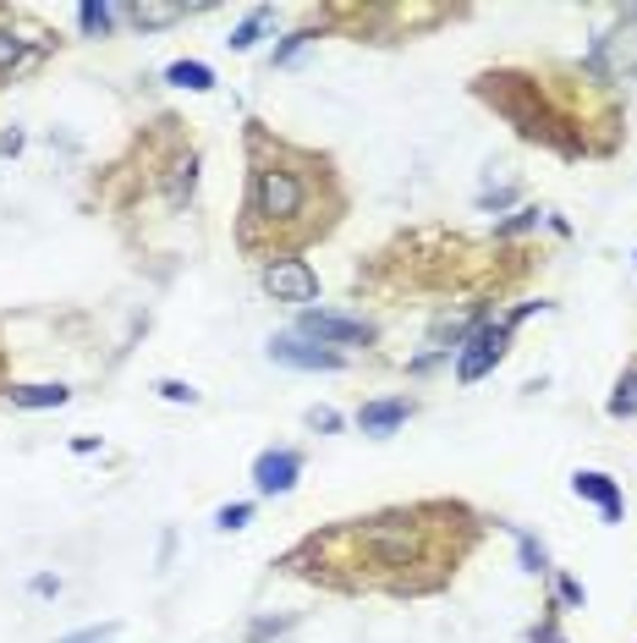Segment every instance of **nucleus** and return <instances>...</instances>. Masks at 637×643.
<instances>
[{
  "instance_id": "obj_9",
  "label": "nucleus",
  "mask_w": 637,
  "mask_h": 643,
  "mask_svg": "<svg viewBox=\"0 0 637 643\" xmlns=\"http://www.w3.org/2000/svg\"><path fill=\"white\" fill-rule=\"evenodd\" d=\"M297 473H303V451H264V457L253 462L259 495H286V490L297 484Z\"/></svg>"
},
{
  "instance_id": "obj_17",
  "label": "nucleus",
  "mask_w": 637,
  "mask_h": 643,
  "mask_svg": "<svg viewBox=\"0 0 637 643\" xmlns=\"http://www.w3.org/2000/svg\"><path fill=\"white\" fill-rule=\"evenodd\" d=\"M110 22H116V6H77V28L88 33V39H99V33H110Z\"/></svg>"
},
{
  "instance_id": "obj_20",
  "label": "nucleus",
  "mask_w": 637,
  "mask_h": 643,
  "mask_svg": "<svg viewBox=\"0 0 637 643\" xmlns=\"http://www.w3.org/2000/svg\"><path fill=\"white\" fill-rule=\"evenodd\" d=\"M121 633L116 622H105V628H83V633H66V639H55V643H110Z\"/></svg>"
},
{
  "instance_id": "obj_14",
  "label": "nucleus",
  "mask_w": 637,
  "mask_h": 643,
  "mask_svg": "<svg viewBox=\"0 0 637 643\" xmlns=\"http://www.w3.org/2000/svg\"><path fill=\"white\" fill-rule=\"evenodd\" d=\"M198 6H127V17L138 22V28H165V22H182V17H193Z\"/></svg>"
},
{
  "instance_id": "obj_6",
  "label": "nucleus",
  "mask_w": 637,
  "mask_h": 643,
  "mask_svg": "<svg viewBox=\"0 0 637 643\" xmlns=\"http://www.w3.org/2000/svg\"><path fill=\"white\" fill-rule=\"evenodd\" d=\"M259 281H264V292H270L275 303H314V297H319V275H314V264L297 259V253H292V259H270Z\"/></svg>"
},
{
  "instance_id": "obj_2",
  "label": "nucleus",
  "mask_w": 637,
  "mask_h": 643,
  "mask_svg": "<svg viewBox=\"0 0 637 643\" xmlns=\"http://www.w3.org/2000/svg\"><path fill=\"white\" fill-rule=\"evenodd\" d=\"M435 506H413V512H380V517H358L336 534H319L330 551H347L341 567H352V584H391V589H429L418 578V567L440 562L435 545Z\"/></svg>"
},
{
  "instance_id": "obj_12",
  "label": "nucleus",
  "mask_w": 637,
  "mask_h": 643,
  "mask_svg": "<svg viewBox=\"0 0 637 643\" xmlns=\"http://www.w3.org/2000/svg\"><path fill=\"white\" fill-rule=\"evenodd\" d=\"M66 396H72L66 385H11V391H6V402H11V407H28V413H39V407H61Z\"/></svg>"
},
{
  "instance_id": "obj_7",
  "label": "nucleus",
  "mask_w": 637,
  "mask_h": 643,
  "mask_svg": "<svg viewBox=\"0 0 637 643\" xmlns=\"http://www.w3.org/2000/svg\"><path fill=\"white\" fill-rule=\"evenodd\" d=\"M594 72H600V77H633L637 72V11H627V17L594 44Z\"/></svg>"
},
{
  "instance_id": "obj_21",
  "label": "nucleus",
  "mask_w": 637,
  "mask_h": 643,
  "mask_svg": "<svg viewBox=\"0 0 637 643\" xmlns=\"http://www.w3.org/2000/svg\"><path fill=\"white\" fill-rule=\"evenodd\" d=\"M154 391H160V396H165V402H187V407H193V402H198V391H193V385H182V380H160V385H154Z\"/></svg>"
},
{
  "instance_id": "obj_25",
  "label": "nucleus",
  "mask_w": 637,
  "mask_h": 643,
  "mask_svg": "<svg viewBox=\"0 0 637 643\" xmlns=\"http://www.w3.org/2000/svg\"><path fill=\"white\" fill-rule=\"evenodd\" d=\"M33 595H44V600L61 595V578H33Z\"/></svg>"
},
{
  "instance_id": "obj_18",
  "label": "nucleus",
  "mask_w": 637,
  "mask_h": 643,
  "mask_svg": "<svg viewBox=\"0 0 637 643\" xmlns=\"http://www.w3.org/2000/svg\"><path fill=\"white\" fill-rule=\"evenodd\" d=\"M303 424H308V429H319V435H336V429H341V413H336V407H308V413H303Z\"/></svg>"
},
{
  "instance_id": "obj_13",
  "label": "nucleus",
  "mask_w": 637,
  "mask_h": 643,
  "mask_svg": "<svg viewBox=\"0 0 637 643\" xmlns=\"http://www.w3.org/2000/svg\"><path fill=\"white\" fill-rule=\"evenodd\" d=\"M165 83L193 88V94H209V88H215V72H209L204 61H171V66H165Z\"/></svg>"
},
{
  "instance_id": "obj_10",
  "label": "nucleus",
  "mask_w": 637,
  "mask_h": 643,
  "mask_svg": "<svg viewBox=\"0 0 637 643\" xmlns=\"http://www.w3.org/2000/svg\"><path fill=\"white\" fill-rule=\"evenodd\" d=\"M572 490H578L583 501H594L605 523H622V512H627V506H622V490H616V479H611V473H578V479H572Z\"/></svg>"
},
{
  "instance_id": "obj_11",
  "label": "nucleus",
  "mask_w": 637,
  "mask_h": 643,
  "mask_svg": "<svg viewBox=\"0 0 637 643\" xmlns=\"http://www.w3.org/2000/svg\"><path fill=\"white\" fill-rule=\"evenodd\" d=\"M407 413H413V402H407V396H391V402H363L358 429H363V435H391L396 424H407Z\"/></svg>"
},
{
  "instance_id": "obj_22",
  "label": "nucleus",
  "mask_w": 637,
  "mask_h": 643,
  "mask_svg": "<svg viewBox=\"0 0 637 643\" xmlns=\"http://www.w3.org/2000/svg\"><path fill=\"white\" fill-rule=\"evenodd\" d=\"M517 545H523V567L528 573H545V545H534L528 534H517Z\"/></svg>"
},
{
  "instance_id": "obj_16",
  "label": "nucleus",
  "mask_w": 637,
  "mask_h": 643,
  "mask_svg": "<svg viewBox=\"0 0 637 643\" xmlns=\"http://www.w3.org/2000/svg\"><path fill=\"white\" fill-rule=\"evenodd\" d=\"M611 418H637V363H627V374L616 380V396H611Z\"/></svg>"
},
{
  "instance_id": "obj_26",
  "label": "nucleus",
  "mask_w": 637,
  "mask_h": 643,
  "mask_svg": "<svg viewBox=\"0 0 637 643\" xmlns=\"http://www.w3.org/2000/svg\"><path fill=\"white\" fill-rule=\"evenodd\" d=\"M0 154H22V132H0Z\"/></svg>"
},
{
  "instance_id": "obj_15",
  "label": "nucleus",
  "mask_w": 637,
  "mask_h": 643,
  "mask_svg": "<svg viewBox=\"0 0 637 643\" xmlns=\"http://www.w3.org/2000/svg\"><path fill=\"white\" fill-rule=\"evenodd\" d=\"M270 22H275V11H270V6H259V11H253V17H248V22H242V28H237L226 44H231V50H253V44L264 39V28H270Z\"/></svg>"
},
{
  "instance_id": "obj_24",
  "label": "nucleus",
  "mask_w": 637,
  "mask_h": 643,
  "mask_svg": "<svg viewBox=\"0 0 637 643\" xmlns=\"http://www.w3.org/2000/svg\"><path fill=\"white\" fill-rule=\"evenodd\" d=\"M561 600H567V606H583V584H572V578H561Z\"/></svg>"
},
{
  "instance_id": "obj_19",
  "label": "nucleus",
  "mask_w": 637,
  "mask_h": 643,
  "mask_svg": "<svg viewBox=\"0 0 637 643\" xmlns=\"http://www.w3.org/2000/svg\"><path fill=\"white\" fill-rule=\"evenodd\" d=\"M248 517H253V506H248V501H237V506H220V517H215V528H226V534H231V528H242Z\"/></svg>"
},
{
  "instance_id": "obj_23",
  "label": "nucleus",
  "mask_w": 637,
  "mask_h": 643,
  "mask_svg": "<svg viewBox=\"0 0 637 643\" xmlns=\"http://www.w3.org/2000/svg\"><path fill=\"white\" fill-rule=\"evenodd\" d=\"M308 39H314V33H308V28H303V33H292V39H286V44H281V50H275V66H286V61H292V55H297V50H303V44H308Z\"/></svg>"
},
{
  "instance_id": "obj_1",
  "label": "nucleus",
  "mask_w": 637,
  "mask_h": 643,
  "mask_svg": "<svg viewBox=\"0 0 637 643\" xmlns=\"http://www.w3.org/2000/svg\"><path fill=\"white\" fill-rule=\"evenodd\" d=\"M248 160H253V176H248L242 248H253L259 231L286 237V242H303V237L330 231V220H336V209H341L336 193H330V204H325L330 160L303 154V149H286V143H275L264 127H248Z\"/></svg>"
},
{
  "instance_id": "obj_5",
  "label": "nucleus",
  "mask_w": 637,
  "mask_h": 643,
  "mask_svg": "<svg viewBox=\"0 0 637 643\" xmlns=\"http://www.w3.org/2000/svg\"><path fill=\"white\" fill-rule=\"evenodd\" d=\"M297 336L303 341H314V347H358V341H369L374 330H369V319H347V314H330V308H303L297 314Z\"/></svg>"
},
{
  "instance_id": "obj_3",
  "label": "nucleus",
  "mask_w": 637,
  "mask_h": 643,
  "mask_svg": "<svg viewBox=\"0 0 637 643\" xmlns=\"http://www.w3.org/2000/svg\"><path fill=\"white\" fill-rule=\"evenodd\" d=\"M50 50H55V33L50 28H39L28 11L0 6V88L17 83V77H28Z\"/></svg>"
},
{
  "instance_id": "obj_4",
  "label": "nucleus",
  "mask_w": 637,
  "mask_h": 643,
  "mask_svg": "<svg viewBox=\"0 0 637 643\" xmlns=\"http://www.w3.org/2000/svg\"><path fill=\"white\" fill-rule=\"evenodd\" d=\"M506 341H512V325L501 319V325H479L462 347H457V380L462 385H479L501 358H506Z\"/></svg>"
},
{
  "instance_id": "obj_8",
  "label": "nucleus",
  "mask_w": 637,
  "mask_h": 643,
  "mask_svg": "<svg viewBox=\"0 0 637 643\" xmlns=\"http://www.w3.org/2000/svg\"><path fill=\"white\" fill-rule=\"evenodd\" d=\"M270 358H275V363H286V369H303V374H319V369L330 374V369H341V363H347L341 352L314 347V341H303L297 330H292V336H275V341H270Z\"/></svg>"
}]
</instances>
